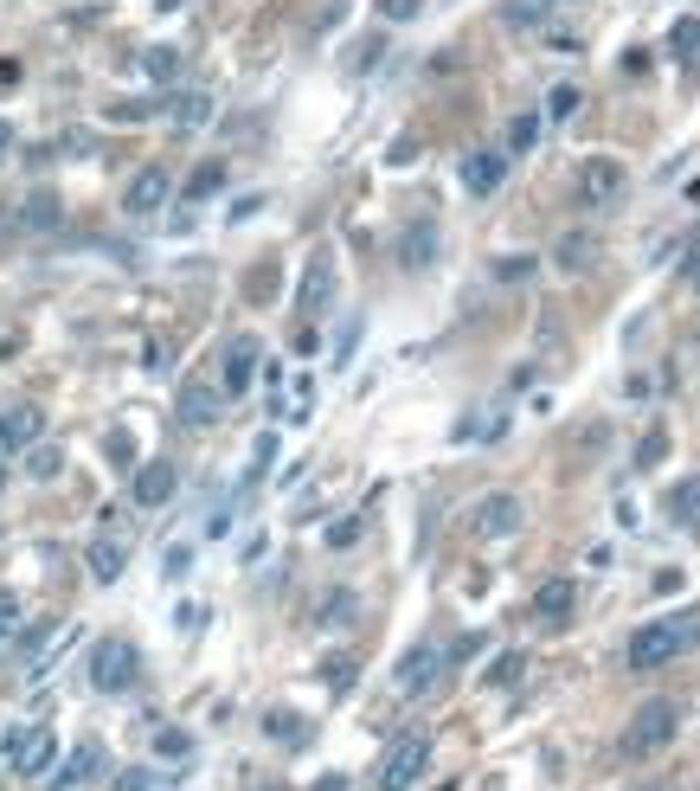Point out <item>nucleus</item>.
I'll return each instance as SVG.
<instances>
[{
	"instance_id": "nucleus-39",
	"label": "nucleus",
	"mask_w": 700,
	"mask_h": 791,
	"mask_svg": "<svg viewBox=\"0 0 700 791\" xmlns=\"http://www.w3.org/2000/svg\"><path fill=\"white\" fill-rule=\"evenodd\" d=\"M572 110H579V84H559L547 97V116H572Z\"/></svg>"
},
{
	"instance_id": "nucleus-19",
	"label": "nucleus",
	"mask_w": 700,
	"mask_h": 791,
	"mask_svg": "<svg viewBox=\"0 0 700 791\" xmlns=\"http://www.w3.org/2000/svg\"><path fill=\"white\" fill-rule=\"evenodd\" d=\"M329 297H334V264H329V252H322V258H309V270H302V316H322Z\"/></svg>"
},
{
	"instance_id": "nucleus-17",
	"label": "nucleus",
	"mask_w": 700,
	"mask_h": 791,
	"mask_svg": "<svg viewBox=\"0 0 700 791\" xmlns=\"http://www.w3.org/2000/svg\"><path fill=\"white\" fill-rule=\"evenodd\" d=\"M438 226H431V220H411L406 226V238H399V264H406V270H424V264L438 258Z\"/></svg>"
},
{
	"instance_id": "nucleus-34",
	"label": "nucleus",
	"mask_w": 700,
	"mask_h": 791,
	"mask_svg": "<svg viewBox=\"0 0 700 791\" xmlns=\"http://www.w3.org/2000/svg\"><path fill=\"white\" fill-rule=\"evenodd\" d=\"M110 791H154V772H148V766H122Z\"/></svg>"
},
{
	"instance_id": "nucleus-20",
	"label": "nucleus",
	"mask_w": 700,
	"mask_h": 791,
	"mask_svg": "<svg viewBox=\"0 0 700 791\" xmlns=\"http://www.w3.org/2000/svg\"><path fill=\"white\" fill-rule=\"evenodd\" d=\"M572 605H579V586H572V579H547V586L534 592V618L566 624V618H572Z\"/></svg>"
},
{
	"instance_id": "nucleus-8",
	"label": "nucleus",
	"mask_w": 700,
	"mask_h": 791,
	"mask_svg": "<svg viewBox=\"0 0 700 791\" xmlns=\"http://www.w3.org/2000/svg\"><path fill=\"white\" fill-rule=\"evenodd\" d=\"M572 193H579V206H611V200L624 193V161L591 154L585 168H579V181H572Z\"/></svg>"
},
{
	"instance_id": "nucleus-40",
	"label": "nucleus",
	"mask_w": 700,
	"mask_h": 791,
	"mask_svg": "<svg viewBox=\"0 0 700 791\" xmlns=\"http://www.w3.org/2000/svg\"><path fill=\"white\" fill-rule=\"evenodd\" d=\"M322 682L347 688V682H354V656H329V663H322Z\"/></svg>"
},
{
	"instance_id": "nucleus-2",
	"label": "nucleus",
	"mask_w": 700,
	"mask_h": 791,
	"mask_svg": "<svg viewBox=\"0 0 700 791\" xmlns=\"http://www.w3.org/2000/svg\"><path fill=\"white\" fill-rule=\"evenodd\" d=\"M90 688H97V695L142 688V650L129 638H97V650H90Z\"/></svg>"
},
{
	"instance_id": "nucleus-32",
	"label": "nucleus",
	"mask_w": 700,
	"mask_h": 791,
	"mask_svg": "<svg viewBox=\"0 0 700 791\" xmlns=\"http://www.w3.org/2000/svg\"><path fill=\"white\" fill-rule=\"evenodd\" d=\"M663 457H668V431H649V438L636 445V470H656Z\"/></svg>"
},
{
	"instance_id": "nucleus-23",
	"label": "nucleus",
	"mask_w": 700,
	"mask_h": 791,
	"mask_svg": "<svg viewBox=\"0 0 700 791\" xmlns=\"http://www.w3.org/2000/svg\"><path fill=\"white\" fill-rule=\"evenodd\" d=\"M668 52H675V65H681V72H700V20H675Z\"/></svg>"
},
{
	"instance_id": "nucleus-11",
	"label": "nucleus",
	"mask_w": 700,
	"mask_h": 791,
	"mask_svg": "<svg viewBox=\"0 0 700 791\" xmlns=\"http://www.w3.org/2000/svg\"><path fill=\"white\" fill-rule=\"evenodd\" d=\"M456 174H463V193L488 200V193H502V181H508V154H502V149H470Z\"/></svg>"
},
{
	"instance_id": "nucleus-50",
	"label": "nucleus",
	"mask_w": 700,
	"mask_h": 791,
	"mask_svg": "<svg viewBox=\"0 0 700 791\" xmlns=\"http://www.w3.org/2000/svg\"><path fill=\"white\" fill-rule=\"evenodd\" d=\"M0 483H7V477H0Z\"/></svg>"
},
{
	"instance_id": "nucleus-4",
	"label": "nucleus",
	"mask_w": 700,
	"mask_h": 791,
	"mask_svg": "<svg viewBox=\"0 0 700 791\" xmlns=\"http://www.w3.org/2000/svg\"><path fill=\"white\" fill-rule=\"evenodd\" d=\"M675 734H681L675 702H643V708L629 715V727H624V753H629V759H649V753H663Z\"/></svg>"
},
{
	"instance_id": "nucleus-28",
	"label": "nucleus",
	"mask_w": 700,
	"mask_h": 791,
	"mask_svg": "<svg viewBox=\"0 0 700 791\" xmlns=\"http://www.w3.org/2000/svg\"><path fill=\"white\" fill-rule=\"evenodd\" d=\"M225 188V168L219 161H206V168H193V181H186V200H213Z\"/></svg>"
},
{
	"instance_id": "nucleus-5",
	"label": "nucleus",
	"mask_w": 700,
	"mask_h": 791,
	"mask_svg": "<svg viewBox=\"0 0 700 791\" xmlns=\"http://www.w3.org/2000/svg\"><path fill=\"white\" fill-rule=\"evenodd\" d=\"M450 670V650L443 643H411L406 656H399V670H392V688L399 695H431Z\"/></svg>"
},
{
	"instance_id": "nucleus-21",
	"label": "nucleus",
	"mask_w": 700,
	"mask_h": 791,
	"mask_svg": "<svg viewBox=\"0 0 700 791\" xmlns=\"http://www.w3.org/2000/svg\"><path fill=\"white\" fill-rule=\"evenodd\" d=\"M136 65H142V77H148V84H161V90H174V84H181V52H174V45H148Z\"/></svg>"
},
{
	"instance_id": "nucleus-18",
	"label": "nucleus",
	"mask_w": 700,
	"mask_h": 791,
	"mask_svg": "<svg viewBox=\"0 0 700 791\" xmlns=\"http://www.w3.org/2000/svg\"><path fill=\"white\" fill-rule=\"evenodd\" d=\"M84 560H90V579H97V586H110V579H122V566H129V547L110 541V527H104V534L90 541V554H84Z\"/></svg>"
},
{
	"instance_id": "nucleus-31",
	"label": "nucleus",
	"mask_w": 700,
	"mask_h": 791,
	"mask_svg": "<svg viewBox=\"0 0 700 791\" xmlns=\"http://www.w3.org/2000/svg\"><path fill=\"white\" fill-rule=\"evenodd\" d=\"M26 470H33V477H58V470H65V451H58V445H33Z\"/></svg>"
},
{
	"instance_id": "nucleus-22",
	"label": "nucleus",
	"mask_w": 700,
	"mask_h": 791,
	"mask_svg": "<svg viewBox=\"0 0 700 791\" xmlns=\"http://www.w3.org/2000/svg\"><path fill=\"white\" fill-rule=\"evenodd\" d=\"M7 220H13L20 232H52L58 226V200H52V193H33V200H20Z\"/></svg>"
},
{
	"instance_id": "nucleus-16",
	"label": "nucleus",
	"mask_w": 700,
	"mask_h": 791,
	"mask_svg": "<svg viewBox=\"0 0 700 791\" xmlns=\"http://www.w3.org/2000/svg\"><path fill=\"white\" fill-rule=\"evenodd\" d=\"M174 490H181L174 463H142V470H136V502H142V509H161V502H174Z\"/></svg>"
},
{
	"instance_id": "nucleus-41",
	"label": "nucleus",
	"mask_w": 700,
	"mask_h": 791,
	"mask_svg": "<svg viewBox=\"0 0 700 791\" xmlns=\"http://www.w3.org/2000/svg\"><path fill=\"white\" fill-rule=\"evenodd\" d=\"M154 110H161V104H110L104 116H110V122H142V116H154Z\"/></svg>"
},
{
	"instance_id": "nucleus-15",
	"label": "nucleus",
	"mask_w": 700,
	"mask_h": 791,
	"mask_svg": "<svg viewBox=\"0 0 700 791\" xmlns=\"http://www.w3.org/2000/svg\"><path fill=\"white\" fill-rule=\"evenodd\" d=\"M97 766H104V747H97V740H77L72 753H65V766L52 772V791H77L90 772H97Z\"/></svg>"
},
{
	"instance_id": "nucleus-48",
	"label": "nucleus",
	"mask_w": 700,
	"mask_h": 791,
	"mask_svg": "<svg viewBox=\"0 0 700 791\" xmlns=\"http://www.w3.org/2000/svg\"><path fill=\"white\" fill-rule=\"evenodd\" d=\"M154 7H161V13H168V7H181V0H154Z\"/></svg>"
},
{
	"instance_id": "nucleus-26",
	"label": "nucleus",
	"mask_w": 700,
	"mask_h": 791,
	"mask_svg": "<svg viewBox=\"0 0 700 791\" xmlns=\"http://www.w3.org/2000/svg\"><path fill=\"white\" fill-rule=\"evenodd\" d=\"M553 13V0H502V20L508 26H540Z\"/></svg>"
},
{
	"instance_id": "nucleus-45",
	"label": "nucleus",
	"mask_w": 700,
	"mask_h": 791,
	"mask_svg": "<svg viewBox=\"0 0 700 791\" xmlns=\"http://www.w3.org/2000/svg\"><path fill=\"white\" fill-rule=\"evenodd\" d=\"M688 284H694V297H700V252H688Z\"/></svg>"
},
{
	"instance_id": "nucleus-27",
	"label": "nucleus",
	"mask_w": 700,
	"mask_h": 791,
	"mask_svg": "<svg viewBox=\"0 0 700 791\" xmlns=\"http://www.w3.org/2000/svg\"><path fill=\"white\" fill-rule=\"evenodd\" d=\"M534 142H540V116H534V110H520L515 122H508V154H527Z\"/></svg>"
},
{
	"instance_id": "nucleus-9",
	"label": "nucleus",
	"mask_w": 700,
	"mask_h": 791,
	"mask_svg": "<svg viewBox=\"0 0 700 791\" xmlns=\"http://www.w3.org/2000/svg\"><path fill=\"white\" fill-rule=\"evenodd\" d=\"M258 367H263V348L251 335H238L231 348H225V361H219V386H225V399H245L251 386H258Z\"/></svg>"
},
{
	"instance_id": "nucleus-37",
	"label": "nucleus",
	"mask_w": 700,
	"mask_h": 791,
	"mask_svg": "<svg viewBox=\"0 0 700 791\" xmlns=\"http://www.w3.org/2000/svg\"><path fill=\"white\" fill-rule=\"evenodd\" d=\"M104 457H110L116 470H129V463H136V445H129V431H116V438H104Z\"/></svg>"
},
{
	"instance_id": "nucleus-35",
	"label": "nucleus",
	"mask_w": 700,
	"mask_h": 791,
	"mask_svg": "<svg viewBox=\"0 0 700 791\" xmlns=\"http://www.w3.org/2000/svg\"><path fill=\"white\" fill-rule=\"evenodd\" d=\"M354 541H360V515H347V522H334V527H329V547H334V554H347Z\"/></svg>"
},
{
	"instance_id": "nucleus-42",
	"label": "nucleus",
	"mask_w": 700,
	"mask_h": 791,
	"mask_svg": "<svg viewBox=\"0 0 700 791\" xmlns=\"http://www.w3.org/2000/svg\"><path fill=\"white\" fill-rule=\"evenodd\" d=\"M668 509H675V515H694V509H700V483H694V490H681V495H668Z\"/></svg>"
},
{
	"instance_id": "nucleus-1",
	"label": "nucleus",
	"mask_w": 700,
	"mask_h": 791,
	"mask_svg": "<svg viewBox=\"0 0 700 791\" xmlns=\"http://www.w3.org/2000/svg\"><path fill=\"white\" fill-rule=\"evenodd\" d=\"M700 643V611H675V618H656V624H643L636 638H629V670H663L675 663L681 650H694Z\"/></svg>"
},
{
	"instance_id": "nucleus-29",
	"label": "nucleus",
	"mask_w": 700,
	"mask_h": 791,
	"mask_svg": "<svg viewBox=\"0 0 700 791\" xmlns=\"http://www.w3.org/2000/svg\"><path fill=\"white\" fill-rule=\"evenodd\" d=\"M154 753L161 759H186L193 753V734H186V727H161V734H154Z\"/></svg>"
},
{
	"instance_id": "nucleus-7",
	"label": "nucleus",
	"mask_w": 700,
	"mask_h": 791,
	"mask_svg": "<svg viewBox=\"0 0 700 791\" xmlns=\"http://www.w3.org/2000/svg\"><path fill=\"white\" fill-rule=\"evenodd\" d=\"M168 200H174V174H168L161 161H148V168H136V181L122 188V213L148 220V213H161Z\"/></svg>"
},
{
	"instance_id": "nucleus-43",
	"label": "nucleus",
	"mask_w": 700,
	"mask_h": 791,
	"mask_svg": "<svg viewBox=\"0 0 700 791\" xmlns=\"http://www.w3.org/2000/svg\"><path fill=\"white\" fill-rule=\"evenodd\" d=\"M13 618H20V599H13V592H0V638L13 631Z\"/></svg>"
},
{
	"instance_id": "nucleus-13",
	"label": "nucleus",
	"mask_w": 700,
	"mask_h": 791,
	"mask_svg": "<svg viewBox=\"0 0 700 791\" xmlns=\"http://www.w3.org/2000/svg\"><path fill=\"white\" fill-rule=\"evenodd\" d=\"M476 534L482 541H508V534H520V495H482L476 502Z\"/></svg>"
},
{
	"instance_id": "nucleus-3",
	"label": "nucleus",
	"mask_w": 700,
	"mask_h": 791,
	"mask_svg": "<svg viewBox=\"0 0 700 791\" xmlns=\"http://www.w3.org/2000/svg\"><path fill=\"white\" fill-rule=\"evenodd\" d=\"M424 766H431V734H424V727H406V734H399V740L386 747V759H379V772H373V791H411Z\"/></svg>"
},
{
	"instance_id": "nucleus-33",
	"label": "nucleus",
	"mask_w": 700,
	"mask_h": 791,
	"mask_svg": "<svg viewBox=\"0 0 700 791\" xmlns=\"http://www.w3.org/2000/svg\"><path fill=\"white\" fill-rule=\"evenodd\" d=\"M495 277H502V284H527V277H534V258H527V252H520V258H495Z\"/></svg>"
},
{
	"instance_id": "nucleus-12",
	"label": "nucleus",
	"mask_w": 700,
	"mask_h": 791,
	"mask_svg": "<svg viewBox=\"0 0 700 791\" xmlns=\"http://www.w3.org/2000/svg\"><path fill=\"white\" fill-rule=\"evenodd\" d=\"M39 431H45V413H39V406H13V413H0V457L33 451Z\"/></svg>"
},
{
	"instance_id": "nucleus-6",
	"label": "nucleus",
	"mask_w": 700,
	"mask_h": 791,
	"mask_svg": "<svg viewBox=\"0 0 700 791\" xmlns=\"http://www.w3.org/2000/svg\"><path fill=\"white\" fill-rule=\"evenodd\" d=\"M52 759H58V734H52V727H20V734H7V766H13L20 779H39Z\"/></svg>"
},
{
	"instance_id": "nucleus-38",
	"label": "nucleus",
	"mask_w": 700,
	"mask_h": 791,
	"mask_svg": "<svg viewBox=\"0 0 700 791\" xmlns=\"http://www.w3.org/2000/svg\"><path fill=\"white\" fill-rule=\"evenodd\" d=\"M373 7H379V20H392V26H399V20H418V7H424V0H373Z\"/></svg>"
},
{
	"instance_id": "nucleus-46",
	"label": "nucleus",
	"mask_w": 700,
	"mask_h": 791,
	"mask_svg": "<svg viewBox=\"0 0 700 791\" xmlns=\"http://www.w3.org/2000/svg\"><path fill=\"white\" fill-rule=\"evenodd\" d=\"M13 77H20V65H13V58H0V84H13Z\"/></svg>"
},
{
	"instance_id": "nucleus-49",
	"label": "nucleus",
	"mask_w": 700,
	"mask_h": 791,
	"mask_svg": "<svg viewBox=\"0 0 700 791\" xmlns=\"http://www.w3.org/2000/svg\"><path fill=\"white\" fill-rule=\"evenodd\" d=\"M643 791H656V785H643Z\"/></svg>"
},
{
	"instance_id": "nucleus-47",
	"label": "nucleus",
	"mask_w": 700,
	"mask_h": 791,
	"mask_svg": "<svg viewBox=\"0 0 700 791\" xmlns=\"http://www.w3.org/2000/svg\"><path fill=\"white\" fill-rule=\"evenodd\" d=\"M13 149V129H7V122H0V154Z\"/></svg>"
},
{
	"instance_id": "nucleus-24",
	"label": "nucleus",
	"mask_w": 700,
	"mask_h": 791,
	"mask_svg": "<svg viewBox=\"0 0 700 791\" xmlns=\"http://www.w3.org/2000/svg\"><path fill=\"white\" fill-rule=\"evenodd\" d=\"M559 264H566L572 277L591 270V264H597V238H591V232H566V238H559Z\"/></svg>"
},
{
	"instance_id": "nucleus-44",
	"label": "nucleus",
	"mask_w": 700,
	"mask_h": 791,
	"mask_svg": "<svg viewBox=\"0 0 700 791\" xmlns=\"http://www.w3.org/2000/svg\"><path fill=\"white\" fill-rule=\"evenodd\" d=\"M309 791H347V779H341V772H329V779H315Z\"/></svg>"
},
{
	"instance_id": "nucleus-36",
	"label": "nucleus",
	"mask_w": 700,
	"mask_h": 791,
	"mask_svg": "<svg viewBox=\"0 0 700 791\" xmlns=\"http://www.w3.org/2000/svg\"><path fill=\"white\" fill-rule=\"evenodd\" d=\"M515 676H520V650H508V656H495V670H488V688H508Z\"/></svg>"
},
{
	"instance_id": "nucleus-30",
	"label": "nucleus",
	"mask_w": 700,
	"mask_h": 791,
	"mask_svg": "<svg viewBox=\"0 0 700 791\" xmlns=\"http://www.w3.org/2000/svg\"><path fill=\"white\" fill-rule=\"evenodd\" d=\"M502 425H508L502 413H482V418H463V431H456V438H482V445H495V438H502Z\"/></svg>"
},
{
	"instance_id": "nucleus-14",
	"label": "nucleus",
	"mask_w": 700,
	"mask_h": 791,
	"mask_svg": "<svg viewBox=\"0 0 700 791\" xmlns=\"http://www.w3.org/2000/svg\"><path fill=\"white\" fill-rule=\"evenodd\" d=\"M161 116H168L181 136H193V129H206V122H213V90H174V97L161 104Z\"/></svg>"
},
{
	"instance_id": "nucleus-25",
	"label": "nucleus",
	"mask_w": 700,
	"mask_h": 791,
	"mask_svg": "<svg viewBox=\"0 0 700 791\" xmlns=\"http://www.w3.org/2000/svg\"><path fill=\"white\" fill-rule=\"evenodd\" d=\"M263 734L283 740V747H302V740H309V720L290 715V708H270V715H263Z\"/></svg>"
},
{
	"instance_id": "nucleus-10",
	"label": "nucleus",
	"mask_w": 700,
	"mask_h": 791,
	"mask_svg": "<svg viewBox=\"0 0 700 791\" xmlns=\"http://www.w3.org/2000/svg\"><path fill=\"white\" fill-rule=\"evenodd\" d=\"M174 413H181L186 431H213L225 413V386H213V380H186L181 399H174Z\"/></svg>"
}]
</instances>
